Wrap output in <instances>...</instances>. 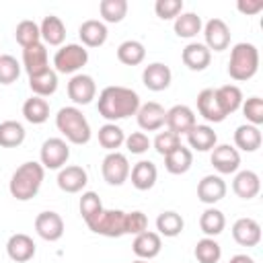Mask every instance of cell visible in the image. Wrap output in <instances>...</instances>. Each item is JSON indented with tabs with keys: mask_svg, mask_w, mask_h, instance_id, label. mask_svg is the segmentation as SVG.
Here are the masks:
<instances>
[{
	"mask_svg": "<svg viewBox=\"0 0 263 263\" xmlns=\"http://www.w3.org/2000/svg\"><path fill=\"white\" fill-rule=\"evenodd\" d=\"M140 105V95L127 86H105L97 101L99 115L105 117L109 123L136 115Z\"/></svg>",
	"mask_w": 263,
	"mask_h": 263,
	"instance_id": "cell-1",
	"label": "cell"
},
{
	"mask_svg": "<svg viewBox=\"0 0 263 263\" xmlns=\"http://www.w3.org/2000/svg\"><path fill=\"white\" fill-rule=\"evenodd\" d=\"M43 177H45V168L41 166V162H35V160L23 162L12 173L10 183H8V191H10V195L14 199L29 201V199H33L39 193Z\"/></svg>",
	"mask_w": 263,
	"mask_h": 263,
	"instance_id": "cell-2",
	"label": "cell"
},
{
	"mask_svg": "<svg viewBox=\"0 0 263 263\" xmlns=\"http://www.w3.org/2000/svg\"><path fill=\"white\" fill-rule=\"evenodd\" d=\"M55 127L62 132V136L66 138V142L82 146L90 140L92 132H90V123L84 117V113L78 107H62L55 115Z\"/></svg>",
	"mask_w": 263,
	"mask_h": 263,
	"instance_id": "cell-3",
	"label": "cell"
},
{
	"mask_svg": "<svg viewBox=\"0 0 263 263\" xmlns=\"http://www.w3.org/2000/svg\"><path fill=\"white\" fill-rule=\"evenodd\" d=\"M259 70V49L253 43L240 41L230 49L228 74L236 82L251 80Z\"/></svg>",
	"mask_w": 263,
	"mask_h": 263,
	"instance_id": "cell-4",
	"label": "cell"
},
{
	"mask_svg": "<svg viewBox=\"0 0 263 263\" xmlns=\"http://www.w3.org/2000/svg\"><path fill=\"white\" fill-rule=\"evenodd\" d=\"M86 226L101 236L107 238H119L125 234V212L123 210H105L95 216L90 222H86Z\"/></svg>",
	"mask_w": 263,
	"mask_h": 263,
	"instance_id": "cell-5",
	"label": "cell"
},
{
	"mask_svg": "<svg viewBox=\"0 0 263 263\" xmlns=\"http://www.w3.org/2000/svg\"><path fill=\"white\" fill-rule=\"evenodd\" d=\"M88 62V49L80 43H68L62 45L53 55L55 72L60 74H76L82 66Z\"/></svg>",
	"mask_w": 263,
	"mask_h": 263,
	"instance_id": "cell-6",
	"label": "cell"
},
{
	"mask_svg": "<svg viewBox=\"0 0 263 263\" xmlns=\"http://www.w3.org/2000/svg\"><path fill=\"white\" fill-rule=\"evenodd\" d=\"M68 158H70V146L64 138H47L41 144L39 162L43 168H49V171L64 168Z\"/></svg>",
	"mask_w": 263,
	"mask_h": 263,
	"instance_id": "cell-7",
	"label": "cell"
},
{
	"mask_svg": "<svg viewBox=\"0 0 263 263\" xmlns=\"http://www.w3.org/2000/svg\"><path fill=\"white\" fill-rule=\"evenodd\" d=\"M101 173H103V179L109 185H113V187L123 185L129 179V160H127V156L121 154V152H109L103 158Z\"/></svg>",
	"mask_w": 263,
	"mask_h": 263,
	"instance_id": "cell-8",
	"label": "cell"
},
{
	"mask_svg": "<svg viewBox=\"0 0 263 263\" xmlns=\"http://www.w3.org/2000/svg\"><path fill=\"white\" fill-rule=\"evenodd\" d=\"M203 45L210 51H224L230 45V29L222 18H210L203 25Z\"/></svg>",
	"mask_w": 263,
	"mask_h": 263,
	"instance_id": "cell-9",
	"label": "cell"
},
{
	"mask_svg": "<svg viewBox=\"0 0 263 263\" xmlns=\"http://www.w3.org/2000/svg\"><path fill=\"white\" fill-rule=\"evenodd\" d=\"M210 160L220 175H232L240 166V152L230 144H216L212 148Z\"/></svg>",
	"mask_w": 263,
	"mask_h": 263,
	"instance_id": "cell-10",
	"label": "cell"
},
{
	"mask_svg": "<svg viewBox=\"0 0 263 263\" xmlns=\"http://www.w3.org/2000/svg\"><path fill=\"white\" fill-rule=\"evenodd\" d=\"M68 97L76 105H88L97 97V84L95 78L88 74H74L68 82Z\"/></svg>",
	"mask_w": 263,
	"mask_h": 263,
	"instance_id": "cell-11",
	"label": "cell"
},
{
	"mask_svg": "<svg viewBox=\"0 0 263 263\" xmlns=\"http://www.w3.org/2000/svg\"><path fill=\"white\" fill-rule=\"evenodd\" d=\"M64 230H66V226H64V220H62V216L58 212L47 210V212L37 214V218H35V232L43 240L55 242V240H60L64 236Z\"/></svg>",
	"mask_w": 263,
	"mask_h": 263,
	"instance_id": "cell-12",
	"label": "cell"
},
{
	"mask_svg": "<svg viewBox=\"0 0 263 263\" xmlns=\"http://www.w3.org/2000/svg\"><path fill=\"white\" fill-rule=\"evenodd\" d=\"M171 80H173V72L166 64L162 62H152L144 68L142 72V82L148 90H154V92H160V90H166L171 86Z\"/></svg>",
	"mask_w": 263,
	"mask_h": 263,
	"instance_id": "cell-13",
	"label": "cell"
},
{
	"mask_svg": "<svg viewBox=\"0 0 263 263\" xmlns=\"http://www.w3.org/2000/svg\"><path fill=\"white\" fill-rule=\"evenodd\" d=\"M136 117H138L140 129H144V132H158L164 125V121H166V111H164V107L160 103L148 101V103L140 105Z\"/></svg>",
	"mask_w": 263,
	"mask_h": 263,
	"instance_id": "cell-14",
	"label": "cell"
},
{
	"mask_svg": "<svg viewBox=\"0 0 263 263\" xmlns=\"http://www.w3.org/2000/svg\"><path fill=\"white\" fill-rule=\"evenodd\" d=\"M226 183L220 175H205L197 183V199L205 205H214L226 197Z\"/></svg>",
	"mask_w": 263,
	"mask_h": 263,
	"instance_id": "cell-15",
	"label": "cell"
},
{
	"mask_svg": "<svg viewBox=\"0 0 263 263\" xmlns=\"http://www.w3.org/2000/svg\"><path fill=\"white\" fill-rule=\"evenodd\" d=\"M164 125L171 132H175L177 136H181V134H187L191 127L197 125V117H195V113H193L191 107H187V105H175V107H171L166 111Z\"/></svg>",
	"mask_w": 263,
	"mask_h": 263,
	"instance_id": "cell-16",
	"label": "cell"
},
{
	"mask_svg": "<svg viewBox=\"0 0 263 263\" xmlns=\"http://www.w3.org/2000/svg\"><path fill=\"white\" fill-rule=\"evenodd\" d=\"M160 249H162V238L158 232H152V230H144L140 234L134 236V242H132V251L138 259H144V261H150L154 257L160 255Z\"/></svg>",
	"mask_w": 263,
	"mask_h": 263,
	"instance_id": "cell-17",
	"label": "cell"
},
{
	"mask_svg": "<svg viewBox=\"0 0 263 263\" xmlns=\"http://www.w3.org/2000/svg\"><path fill=\"white\" fill-rule=\"evenodd\" d=\"M23 66H25L29 76H37V74H41V72L51 68L49 66V58H47V47H45L43 41L23 49Z\"/></svg>",
	"mask_w": 263,
	"mask_h": 263,
	"instance_id": "cell-18",
	"label": "cell"
},
{
	"mask_svg": "<svg viewBox=\"0 0 263 263\" xmlns=\"http://www.w3.org/2000/svg\"><path fill=\"white\" fill-rule=\"evenodd\" d=\"M35 251H37V247H35L33 238L29 234H25V232L12 234L8 238V242H6V255L14 263H27V261H31L35 257Z\"/></svg>",
	"mask_w": 263,
	"mask_h": 263,
	"instance_id": "cell-19",
	"label": "cell"
},
{
	"mask_svg": "<svg viewBox=\"0 0 263 263\" xmlns=\"http://www.w3.org/2000/svg\"><path fill=\"white\" fill-rule=\"evenodd\" d=\"M86 183H88V175L78 164H68L58 173V187L64 193H78L86 187Z\"/></svg>",
	"mask_w": 263,
	"mask_h": 263,
	"instance_id": "cell-20",
	"label": "cell"
},
{
	"mask_svg": "<svg viewBox=\"0 0 263 263\" xmlns=\"http://www.w3.org/2000/svg\"><path fill=\"white\" fill-rule=\"evenodd\" d=\"M232 238L240 247H257L261 242V226L253 218H238L232 224Z\"/></svg>",
	"mask_w": 263,
	"mask_h": 263,
	"instance_id": "cell-21",
	"label": "cell"
},
{
	"mask_svg": "<svg viewBox=\"0 0 263 263\" xmlns=\"http://www.w3.org/2000/svg\"><path fill=\"white\" fill-rule=\"evenodd\" d=\"M181 60H183V64H185L189 70L201 72V70H205V68L210 66V62H212V51H210L203 43L193 41V43H187V45L183 47Z\"/></svg>",
	"mask_w": 263,
	"mask_h": 263,
	"instance_id": "cell-22",
	"label": "cell"
},
{
	"mask_svg": "<svg viewBox=\"0 0 263 263\" xmlns=\"http://www.w3.org/2000/svg\"><path fill=\"white\" fill-rule=\"evenodd\" d=\"M107 25L97 18H88L78 27V37L84 47H101L107 41Z\"/></svg>",
	"mask_w": 263,
	"mask_h": 263,
	"instance_id": "cell-23",
	"label": "cell"
},
{
	"mask_svg": "<svg viewBox=\"0 0 263 263\" xmlns=\"http://www.w3.org/2000/svg\"><path fill=\"white\" fill-rule=\"evenodd\" d=\"M214 95H216V101H218V107L222 111L224 117L232 115L234 111L240 109L242 105V90L236 86V84H224V86H218L214 88Z\"/></svg>",
	"mask_w": 263,
	"mask_h": 263,
	"instance_id": "cell-24",
	"label": "cell"
},
{
	"mask_svg": "<svg viewBox=\"0 0 263 263\" xmlns=\"http://www.w3.org/2000/svg\"><path fill=\"white\" fill-rule=\"evenodd\" d=\"M129 177H132V185L138 191H148L154 187L156 179H158V171L156 164L150 160H140L129 168Z\"/></svg>",
	"mask_w": 263,
	"mask_h": 263,
	"instance_id": "cell-25",
	"label": "cell"
},
{
	"mask_svg": "<svg viewBox=\"0 0 263 263\" xmlns=\"http://www.w3.org/2000/svg\"><path fill=\"white\" fill-rule=\"evenodd\" d=\"M232 191L240 197V199H253L259 195L261 191V179L255 171H238L234 181H232Z\"/></svg>",
	"mask_w": 263,
	"mask_h": 263,
	"instance_id": "cell-26",
	"label": "cell"
},
{
	"mask_svg": "<svg viewBox=\"0 0 263 263\" xmlns=\"http://www.w3.org/2000/svg\"><path fill=\"white\" fill-rule=\"evenodd\" d=\"M39 33H41V39H43L45 45H55L58 47L66 39V25L60 16L47 14L39 25Z\"/></svg>",
	"mask_w": 263,
	"mask_h": 263,
	"instance_id": "cell-27",
	"label": "cell"
},
{
	"mask_svg": "<svg viewBox=\"0 0 263 263\" xmlns=\"http://www.w3.org/2000/svg\"><path fill=\"white\" fill-rule=\"evenodd\" d=\"M261 142H263V136H261V129L257 125L245 123V125H238L236 132H234V146H236V150L255 152V150L261 148Z\"/></svg>",
	"mask_w": 263,
	"mask_h": 263,
	"instance_id": "cell-28",
	"label": "cell"
},
{
	"mask_svg": "<svg viewBox=\"0 0 263 263\" xmlns=\"http://www.w3.org/2000/svg\"><path fill=\"white\" fill-rule=\"evenodd\" d=\"M185 136H187V144L197 152H208L218 144V136H216L214 127H210V125H199L197 123Z\"/></svg>",
	"mask_w": 263,
	"mask_h": 263,
	"instance_id": "cell-29",
	"label": "cell"
},
{
	"mask_svg": "<svg viewBox=\"0 0 263 263\" xmlns=\"http://www.w3.org/2000/svg\"><path fill=\"white\" fill-rule=\"evenodd\" d=\"M197 113H199L205 121H210V123H220V121L226 119V117L222 115L220 107H218L214 88H203V90L197 95Z\"/></svg>",
	"mask_w": 263,
	"mask_h": 263,
	"instance_id": "cell-30",
	"label": "cell"
},
{
	"mask_svg": "<svg viewBox=\"0 0 263 263\" xmlns=\"http://www.w3.org/2000/svg\"><path fill=\"white\" fill-rule=\"evenodd\" d=\"M29 88L33 90L35 97H51L58 90V72L53 68L37 74V76H29Z\"/></svg>",
	"mask_w": 263,
	"mask_h": 263,
	"instance_id": "cell-31",
	"label": "cell"
},
{
	"mask_svg": "<svg viewBox=\"0 0 263 263\" xmlns=\"http://www.w3.org/2000/svg\"><path fill=\"white\" fill-rule=\"evenodd\" d=\"M191 164H193V152L183 144L164 156V168L171 175H185L191 168Z\"/></svg>",
	"mask_w": 263,
	"mask_h": 263,
	"instance_id": "cell-32",
	"label": "cell"
},
{
	"mask_svg": "<svg viewBox=\"0 0 263 263\" xmlns=\"http://www.w3.org/2000/svg\"><path fill=\"white\" fill-rule=\"evenodd\" d=\"M185 228V220L181 214L173 212V210H166V212H160L158 218H156V230L160 236H166V238H175L183 232Z\"/></svg>",
	"mask_w": 263,
	"mask_h": 263,
	"instance_id": "cell-33",
	"label": "cell"
},
{
	"mask_svg": "<svg viewBox=\"0 0 263 263\" xmlns=\"http://www.w3.org/2000/svg\"><path fill=\"white\" fill-rule=\"evenodd\" d=\"M23 115L29 123L33 125H39V123H45L49 119V103L41 97H31L23 103Z\"/></svg>",
	"mask_w": 263,
	"mask_h": 263,
	"instance_id": "cell-34",
	"label": "cell"
},
{
	"mask_svg": "<svg viewBox=\"0 0 263 263\" xmlns=\"http://www.w3.org/2000/svg\"><path fill=\"white\" fill-rule=\"evenodd\" d=\"M224 226H226V218H224V214L218 208L210 205L208 210L201 212V216H199V228H201V232L205 236H212L214 238V236L222 234Z\"/></svg>",
	"mask_w": 263,
	"mask_h": 263,
	"instance_id": "cell-35",
	"label": "cell"
},
{
	"mask_svg": "<svg viewBox=\"0 0 263 263\" xmlns=\"http://www.w3.org/2000/svg\"><path fill=\"white\" fill-rule=\"evenodd\" d=\"M25 127L23 123L14 121V119H6L0 123V146L2 148H18L25 142Z\"/></svg>",
	"mask_w": 263,
	"mask_h": 263,
	"instance_id": "cell-36",
	"label": "cell"
},
{
	"mask_svg": "<svg viewBox=\"0 0 263 263\" xmlns=\"http://www.w3.org/2000/svg\"><path fill=\"white\" fill-rule=\"evenodd\" d=\"M173 29H175L177 37L191 39V37H195L197 33H201L203 23H201V16L195 14V12H181V14L175 18Z\"/></svg>",
	"mask_w": 263,
	"mask_h": 263,
	"instance_id": "cell-37",
	"label": "cell"
},
{
	"mask_svg": "<svg viewBox=\"0 0 263 263\" xmlns=\"http://www.w3.org/2000/svg\"><path fill=\"white\" fill-rule=\"evenodd\" d=\"M144 58H146V47L136 39H127L117 47V60L125 66H138L144 62Z\"/></svg>",
	"mask_w": 263,
	"mask_h": 263,
	"instance_id": "cell-38",
	"label": "cell"
},
{
	"mask_svg": "<svg viewBox=\"0 0 263 263\" xmlns=\"http://www.w3.org/2000/svg\"><path fill=\"white\" fill-rule=\"evenodd\" d=\"M125 142V134L119 125L115 123H105L103 127H99V144L109 150V152H117V148H121Z\"/></svg>",
	"mask_w": 263,
	"mask_h": 263,
	"instance_id": "cell-39",
	"label": "cell"
},
{
	"mask_svg": "<svg viewBox=\"0 0 263 263\" xmlns=\"http://www.w3.org/2000/svg\"><path fill=\"white\" fill-rule=\"evenodd\" d=\"M193 255L199 263H218L222 257V247L212 236H203L201 240H197Z\"/></svg>",
	"mask_w": 263,
	"mask_h": 263,
	"instance_id": "cell-40",
	"label": "cell"
},
{
	"mask_svg": "<svg viewBox=\"0 0 263 263\" xmlns=\"http://www.w3.org/2000/svg\"><path fill=\"white\" fill-rule=\"evenodd\" d=\"M99 12L103 23H121L127 14V0H101Z\"/></svg>",
	"mask_w": 263,
	"mask_h": 263,
	"instance_id": "cell-41",
	"label": "cell"
},
{
	"mask_svg": "<svg viewBox=\"0 0 263 263\" xmlns=\"http://www.w3.org/2000/svg\"><path fill=\"white\" fill-rule=\"evenodd\" d=\"M14 39H16V43L25 49V47H29V45H35V43H39L41 41V33H39V25L35 23V21H21L18 25H16V29H14Z\"/></svg>",
	"mask_w": 263,
	"mask_h": 263,
	"instance_id": "cell-42",
	"label": "cell"
},
{
	"mask_svg": "<svg viewBox=\"0 0 263 263\" xmlns=\"http://www.w3.org/2000/svg\"><path fill=\"white\" fill-rule=\"evenodd\" d=\"M78 208H80V216L84 218V222H90L95 216L103 212V201L95 191H84L78 201Z\"/></svg>",
	"mask_w": 263,
	"mask_h": 263,
	"instance_id": "cell-43",
	"label": "cell"
},
{
	"mask_svg": "<svg viewBox=\"0 0 263 263\" xmlns=\"http://www.w3.org/2000/svg\"><path fill=\"white\" fill-rule=\"evenodd\" d=\"M21 76V64L14 55L0 53V84H12Z\"/></svg>",
	"mask_w": 263,
	"mask_h": 263,
	"instance_id": "cell-44",
	"label": "cell"
},
{
	"mask_svg": "<svg viewBox=\"0 0 263 263\" xmlns=\"http://www.w3.org/2000/svg\"><path fill=\"white\" fill-rule=\"evenodd\" d=\"M154 150L160 154V156H166V154H171L175 148H179L181 146V136H177L175 132H171V129H164V132H158L156 134V138H154Z\"/></svg>",
	"mask_w": 263,
	"mask_h": 263,
	"instance_id": "cell-45",
	"label": "cell"
},
{
	"mask_svg": "<svg viewBox=\"0 0 263 263\" xmlns=\"http://www.w3.org/2000/svg\"><path fill=\"white\" fill-rule=\"evenodd\" d=\"M240 107H242V113L251 125L259 127L263 123V99L261 97H249L247 101H242Z\"/></svg>",
	"mask_w": 263,
	"mask_h": 263,
	"instance_id": "cell-46",
	"label": "cell"
},
{
	"mask_svg": "<svg viewBox=\"0 0 263 263\" xmlns=\"http://www.w3.org/2000/svg\"><path fill=\"white\" fill-rule=\"evenodd\" d=\"M154 12L162 21L177 18L183 12V0H156L154 2Z\"/></svg>",
	"mask_w": 263,
	"mask_h": 263,
	"instance_id": "cell-47",
	"label": "cell"
},
{
	"mask_svg": "<svg viewBox=\"0 0 263 263\" xmlns=\"http://www.w3.org/2000/svg\"><path fill=\"white\" fill-rule=\"evenodd\" d=\"M148 230V218L144 212L134 210V212H125V234H140Z\"/></svg>",
	"mask_w": 263,
	"mask_h": 263,
	"instance_id": "cell-48",
	"label": "cell"
},
{
	"mask_svg": "<svg viewBox=\"0 0 263 263\" xmlns=\"http://www.w3.org/2000/svg\"><path fill=\"white\" fill-rule=\"evenodd\" d=\"M125 148L132 152V154H144L148 152V148L152 146L150 138L144 134V132H132L129 136H125Z\"/></svg>",
	"mask_w": 263,
	"mask_h": 263,
	"instance_id": "cell-49",
	"label": "cell"
},
{
	"mask_svg": "<svg viewBox=\"0 0 263 263\" xmlns=\"http://www.w3.org/2000/svg\"><path fill=\"white\" fill-rule=\"evenodd\" d=\"M236 8L242 12V14H257L263 10V2L257 0V2H238Z\"/></svg>",
	"mask_w": 263,
	"mask_h": 263,
	"instance_id": "cell-50",
	"label": "cell"
},
{
	"mask_svg": "<svg viewBox=\"0 0 263 263\" xmlns=\"http://www.w3.org/2000/svg\"><path fill=\"white\" fill-rule=\"evenodd\" d=\"M228 263H255V259H253V257H249V255H245V253H240V255L230 257V261H228Z\"/></svg>",
	"mask_w": 263,
	"mask_h": 263,
	"instance_id": "cell-51",
	"label": "cell"
},
{
	"mask_svg": "<svg viewBox=\"0 0 263 263\" xmlns=\"http://www.w3.org/2000/svg\"><path fill=\"white\" fill-rule=\"evenodd\" d=\"M132 263H148V261H144V259H136V261H132Z\"/></svg>",
	"mask_w": 263,
	"mask_h": 263,
	"instance_id": "cell-52",
	"label": "cell"
}]
</instances>
